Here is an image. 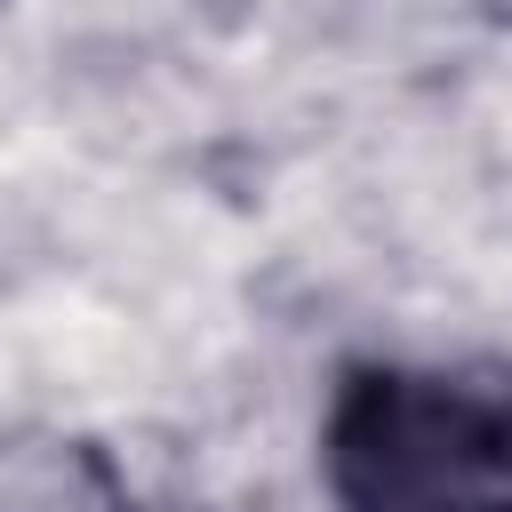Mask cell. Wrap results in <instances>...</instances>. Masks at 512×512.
<instances>
[{
	"instance_id": "cell-2",
	"label": "cell",
	"mask_w": 512,
	"mask_h": 512,
	"mask_svg": "<svg viewBox=\"0 0 512 512\" xmlns=\"http://www.w3.org/2000/svg\"><path fill=\"white\" fill-rule=\"evenodd\" d=\"M0 512H144V504L96 440L8 432L0 440Z\"/></svg>"
},
{
	"instance_id": "cell-1",
	"label": "cell",
	"mask_w": 512,
	"mask_h": 512,
	"mask_svg": "<svg viewBox=\"0 0 512 512\" xmlns=\"http://www.w3.org/2000/svg\"><path fill=\"white\" fill-rule=\"evenodd\" d=\"M320 456L344 512H512V376L352 368Z\"/></svg>"
},
{
	"instance_id": "cell-3",
	"label": "cell",
	"mask_w": 512,
	"mask_h": 512,
	"mask_svg": "<svg viewBox=\"0 0 512 512\" xmlns=\"http://www.w3.org/2000/svg\"><path fill=\"white\" fill-rule=\"evenodd\" d=\"M264 16H312V8H328V0H256Z\"/></svg>"
}]
</instances>
